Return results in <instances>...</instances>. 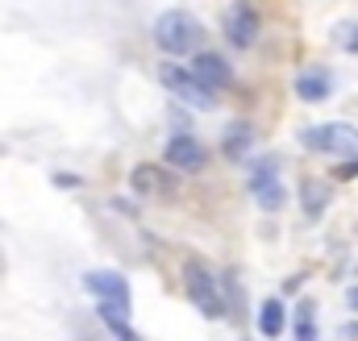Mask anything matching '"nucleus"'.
<instances>
[{"mask_svg": "<svg viewBox=\"0 0 358 341\" xmlns=\"http://www.w3.org/2000/svg\"><path fill=\"white\" fill-rule=\"evenodd\" d=\"M155 42L167 50V55H196V46L204 42V29L192 13L183 8H167L159 21H155Z\"/></svg>", "mask_w": 358, "mask_h": 341, "instance_id": "nucleus-1", "label": "nucleus"}, {"mask_svg": "<svg viewBox=\"0 0 358 341\" xmlns=\"http://www.w3.org/2000/svg\"><path fill=\"white\" fill-rule=\"evenodd\" d=\"M55 183H59V187H76L80 179H76V175H55Z\"/></svg>", "mask_w": 358, "mask_h": 341, "instance_id": "nucleus-18", "label": "nucleus"}, {"mask_svg": "<svg viewBox=\"0 0 358 341\" xmlns=\"http://www.w3.org/2000/svg\"><path fill=\"white\" fill-rule=\"evenodd\" d=\"M159 80H163V87H167L171 96H179V100L192 104V108H213V104H217V92L204 87L192 71H183V67H176V63H167V67L159 71Z\"/></svg>", "mask_w": 358, "mask_h": 341, "instance_id": "nucleus-3", "label": "nucleus"}, {"mask_svg": "<svg viewBox=\"0 0 358 341\" xmlns=\"http://www.w3.org/2000/svg\"><path fill=\"white\" fill-rule=\"evenodd\" d=\"M159 179H167L159 167H138L134 170V187H138V191H159V187H163Z\"/></svg>", "mask_w": 358, "mask_h": 341, "instance_id": "nucleus-15", "label": "nucleus"}, {"mask_svg": "<svg viewBox=\"0 0 358 341\" xmlns=\"http://www.w3.org/2000/svg\"><path fill=\"white\" fill-rule=\"evenodd\" d=\"M329 92H334V75H329L325 67H308V71L296 75V96L308 100V104H321Z\"/></svg>", "mask_w": 358, "mask_h": 341, "instance_id": "nucleus-9", "label": "nucleus"}, {"mask_svg": "<svg viewBox=\"0 0 358 341\" xmlns=\"http://www.w3.org/2000/svg\"><path fill=\"white\" fill-rule=\"evenodd\" d=\"M187 296L196 300V308L204 312V317H225V304H221V296H217V283H213V275L200 266V262H187Z\"/></svg>", "mask_w": 358, "mask_h": 341, "instance_id": "nucleus-4", "label": "nucleus"}, {"mask_svg": "<svg viewBox=\"0 0 358 341\" xmlns=\"http://www.w3.org/2000/svg\"><path fill=\"white\" fill-rule=\"evenodd\" d=\"M255 200H259L267 212H275V208H283L287 191H283V183H279V179H271V183H263V187H255Z\"/></svg>", "mask_w": 358, "mask_h": 341, "instance_id": "nucleus-14", "label": "nucleus"}, {"mask_svg": "<svg viewBox=\"0 0 358 341\" xmlns=\"http://www.w3.org/2000/svg\"><path fill=\"white\" fill-rule=\"evenodd\" d=\"M192 75L200 80L204 87H225V84H234V71H229V63L221 59V55H213V50H200L196 59H192Z\"/></svg>", "mask_w": 358, "mask_h": 341, "instance_id": "nucleus-7", "label": "nucleus"}, {"mask_svg": "<svg viewBox=\"0 0 358 341\" xmlns=\"http://www.w3.org/2000/svg\"><path fill=\"white\" fill-rule=\"evenodd\" d=\"M300 200H304V212H308V217H321L325 204H329V187H325L321 179H308V183L300 187Z\"/></svg>", "mask_w": 358, "mask_h": 341, "instance_id": "nucleus-11", "label": "nucleus"}, {"mask_svg": "<svg viewBox=\"0 0 358 341\" xmlns=\"http://www.w3.org/2000/svg\"><path fill=\"white\" fill-rule=\"evenodd\" d=\"M204 146L196 142V138H187V133H176L171 142H167V163L171 167H179V170H200L204 167Z\"/></svg>", "mask_w": 358, "mask_h": 341, "instance_id": "nucleus-8", "label": "nucleus"}, {"mask_svg": "<svg viewBox=\"0 0 358 341\" xmlns=\"http://www.w3.org/2000/svg\"><path fill=\"white\" fill-rule=\"evenodd\" d=\"M283 325H287L283 304H279V300H267V304L259 308V333H263V338H279V333H283Z\"/></svg>", "mask_w": 358, "mask_h": 341, "instance_id": "nucleus-10", "label": "nucleus"}, {"mask_svg": "<svg viewBox=\"0 0 358 341\" xmlns=\"http://www.w3.org/2000/svg\"><path fill=\"white\" fill-rule=\"evenodd\" d=\"M296 341H317V308L308 300L296 308Z\"/></svg>", "mask_w": 358, "mask_h": 341, "instance_id": "nucleus-13", "label": "nucleus"}, {"mask_svg": "<svg viewBox=\"0 0 358 341\" xmlns=\"http://www.w3.org/2000/svg\"><path fill=\"white\" fill-rule=\"evenodd\" d=\"M355 175H358V159H350V163L338 167V179H355Z\"/></svg>", "mask_w": 358, "mask_h": 341, "instance_id": "nucleus-16", "label": "nucleus"}, {"mask_svg": "<svg viewBox=\"0 0 358 341\" xmlns=\"http://www.w3.org/2000/svg\"><path fill=\"white\" fill-rule=\"evenodd\" d=\"M346 50H350V55H358V25L346 34Z\"/></svg>", "mask_w": 358, "mask_h": 341, "instance_id": "nucleus-17", "label": "nucleus"}, {"mask_svg": "<svg viewBox=\"0 0 358 341\" xmlns=\"http://www.w3.org/2000/svg\"><path fill=\"white\" fill-rule=\"evenodd\" d=\"M304 150L317 154H338V159H358V129L346 121H329V125H308L300 133Z\"/></svg>", "mask_w": 358, "mask_h": 341, "instance_id": "nucleus-2", "label": "nucleus"}, {"mask_svg": "<svg viewBox=\"0 0 358 341\" xmlns=\"http://www.w3.org/2000/svg\"><path fill=\"white\" fill-rule=\"evenodd\" d=\"M225 38H229V46L250 50V46H255V38H259V13H255L250 4L229 8V13H225Z\"/></svg>", "mask_w": 358, "mask_h": 341, "instance_id": "nucleus-6", "label": "nucleus"}, {"mask_svg": "<svg viewBox=\"0 0 358 341\" xmlns=\"http://www.w3.org/2000/svg\"><path fill=\"white\" fill-rule=\"evenodd\" d=\"M250 142H255V129H250V125H234V129L225 133V154H229V159H242V154L250 150Z\"/></svg>", "mask_w": 358, "mask_h": 341, "instance_id": "nucleus-12", "label": "nucleus"}, {"mask_svg": "<svg viewBox=\"0 0 358 341\" xmlns=\"http://www.w3.org/2000/svg\"><path fill=\"white\" fill-rule=\"evenodd\" d=\"M84 287H88L100 304H121V308H129V283H125L117 270H88V275H84Z\"/></svg>", "mask_w": 358, "mask_h": 341, "instance_id": "nucleus-5", "label": "nucleus"}, {"mask_svg": "<svg viewBox=\"0 0 358 341\" xmlns=\"http://www.w3.org/2000/svg\"><path fill=\"white\" fill-rule=\"evenodd\" d=\"M346 300H350V308L358 312V287H350V296H346Z\"/></svg>", "mask_w": 358, "mask_h": 341, "instance_id": "nucleus-19", "label": "nucleus"}]
</instances>
